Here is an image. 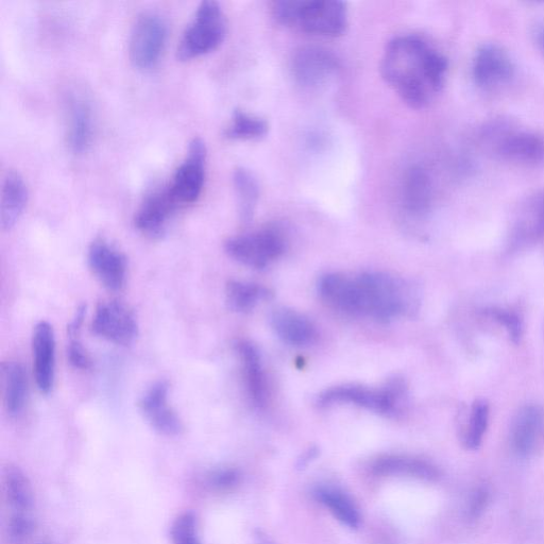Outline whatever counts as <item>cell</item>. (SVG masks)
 Returning a JSON list of instances; mask_svg holds the SVG:
<instances>
[{"instance_id": "obj_1", "label": "cell", "mask_w": 544, "mask_h": 544, "mask_svg": "<svg viewBox=\"0 0 544 544\" xmlns=\"http://www.w3.org/2000/svg\"><path fill=\"white\" fill-rule=\"evenodd\" d=\"M320 296L334 309L387 322L416 309L417 296L402 280L383 272H364L355 278L323 276Z\"/></svg>"}, {"instance_id": "obj_2", "label": "cell", "mask_w": 544, "mask_h": 544, "mask_svg": "<svg viewBox=\"0 0 544 544\" xmlns=\"http://www.w3.org/2000/svg\"><path fill=\"white\" fill-rule=\"evenodd\" d=\"M381 67L383 78L405 104L421 109L444 88L448 61L428 41L410 34L388 43Z\"/></svg>"}, {"instance_id": "obj_3", "label": "cell", "mask_w": 544, "mask_h": 544, "mask_svg": "<svg viewBox=\"0 0 544 544\" xmlns=\"http://www.w3.org/2000/svg\"><path fill=\"white\" fill-rule=\"evenodd\" d=\"M274 14L280 23L317 36H342L348 26L346 4L336 0H283Z\"/></svg>"}, {"instance_id": "obj_4", "label": "cell", "mask_w": 544, "mask_h": 544, "mask_svg": "<svg viewBox=\"0 0 544 544\" xmlns=\"http://www.w3.org/2000/svg\"><path fill=\"white\" fill-rule=\"evenodd\" d=\"M226 33L223 9L214 0H206L199 5L193 20L184 30L177 57L185 61L206 55L224 42Z\"/></svg>"}, {"instance_id": "obj_5", "label": "cell", "mask_w": 544, "mask_h": 544, "mask_svg": "<svg viewBox=\"0 0 544 544\" xmlns=\"http://www.w3.org/2000/svg\"><path fill=\"white\" fill-rule=\"evenodd\" d=\"M405 397L404 384L396 380L380 389L356 385L330 388L319 396L318 405L327 407L338 403H349L380 415L396 416L403 408Z\"/></svg>"}, {"instance_id": "obj_6", "label": "cell", "mask_w": 544, "mask_h": 544, "mask_svg": "<svg viewBox=\"0 0 544 544\" xmlns=\"http://www.w3.org/2000/svg\"><path fill=\"white\" fill-rule=\"evenodd\" d=\"M4 490L10 513L9 538L14 544H24L36 530V502L31 483L19 467L8 466L4 475Z\"/></svg>"}, {"instance_id": "obj_7", "label": "cell", "mask_w": 544, "mask_h": 544, "mask_svg": "<svg viewBox=\"0 0 544 544\" xmlns=\"http://www.w3.org/2000/svg\"><path fill=\"white\" fill-rule=\"evenodd\" d=\"M167 39V25L163 17L144 11L136 17L129 41V56L135 67L147 71L160 61Z\"/></svg>"}, {"instance_id": "obj_8", "label": "cell", "mask_w": 544, "mask_h": 544, "mask_svg": "<svg viewBox=\"0 0 544 544\" xmlns=\"http://www.w3.org/2000/svg\"><path fill=\"white\" fill-rule=\"evenodd\" d=\"M225 249L236 262L263 269L281 257L285 250V238L278 229L266 228L229 238Z\"/></svg>"}, {"instance_id": "obj_9", "label": "cell", "mask_w": 544, "mask_h": 544, "mask_svg": "<svg viewBox=\"0 0 544 544\" xmlns=\"http://www.w3.org/2000/svg\"><path fill=\"white\" fill-rule=\"evenodd\" d=\"M206 159V144L199 138L193 139L185 160L177 168L172 182L168 185L170 194L179 206L193 203L201 195L206 178Z\"/></svg>"}, {"instance_id": "obj_10", "label": "cell", "mask_w": 544, "mask_h": 544, "mask_svg": "<svg viewBox=\"0 0 544 544\" xmlns=\"http://www.w3.org/2000/svg\"><path fill=\"white\" fill-rule=\"evenodd\" d=\"M92 331L115 345H131L138 337L139 326L134 314L118 301L101 303L94 315Z\"/></svg>"}, {"instance_id": "obj_11", "label": "cell", "mask_w": 544, "mask_h": 544, "mask_svg": "<svg viewBox=\"0 0 544 544\" xmlns=\"http://www.w3.org/2000/svg\"><path fill=\"white\" fill-rule=\"evenodd\" d=\"M66 139L74 153L87 151L95 130L93 106L83 91L71 90L65 95Z\"/></svg>"}, {"instance_id": "obj_12", "label": "cell", "mask_w": 544, "mask_h": 544, "mask_svg": "<svg viewBox=\"0 0 544 544\" xmlns=\"http://www.w3.org/2000/svg\"><path fill=\"white\" fill-rule=\"evenodd\" d=\"M292 70L301 87L318 89L337 75L339 62L327 49L304 47L296 53Z\"/></svg>"}, {"instance_id": "obj_13", "label": "cell", "mask_w": 544, "mask_h": 544, "mask_svg": "<svg viewBox=\"0 0 544 544\" xmlns=\"http://www.w3.org/2000/svg\"><path fill=\"white\" fill-rule=\"evenodd\" d=\"M169 386L165 381L152 384L142 396L139 407L142 415L158 433L174 437L183 432V423L168 402Z\"/></svg>"}, {"instance_id": "obj_14", "label": "cell", "mask_w": 544, "mask_h": 544, "mask_svg": "<svg viewBox=\"0 0 544 544\" xmlns=\"http://www.w3.org/2000/svg\"><path fill=\"white\" fill-rule=\"evenodd\" d=\"M34 378L42 394L53 390L56 380V335L53 326L40 321L32 335Z\"/></svg>"}, {"instance_id": "obj_15", "label": "cell", "mask_w": 544, "mask_h": 544, "mask_svg": "<svg viewBox=\"0 0 544 544\" xmlns=\"http://www.w3.org/2000/svg\"><path fill=\"white\" fill-rule=\"evenodd\" d=\"M472 73L475 83L489 90L498 88L512 79L515 64L502 47L486 44L476 51Z\"/></svg>"}, {"instance_id": "obj_16", "label": "cell", "mask_w": 544, "mask_h": 544, "mask_svg": "<svg viewBox=\"0 0 544 544\" xmlns=\"http://www.w3.org/2000/svg\"><path fill=\"white\" fill-rule=\"evenodd\" d=\"M89 266L93 275L110 292H118L127 279L125 255L104 240L92 243L88 253Z\"/></svg>"}, {"instance_id": "obj_17", "label": "cell", "mask_w": 544, "mask_h": 544, "mask_svg": "<svg viewBox=\"0 0 544 544\" xmlns=\"http://www.w3.org/2000/svg\"><path fill=\"white\" fill-rule=\"evenodd\" d=\"M178 208L179 204L170 194L168 186L153 191L145 197L140 209L136 212L135 227L151 238L161 237Z\"/></svg>"}, {"instance_id": "obj_18", "label": "cell", "mask_w": 544, "mask_h": 544, "mask_svg": "<svg viewBox=\"0 0 544 544\" xmlns=\"http://www.w3.org/2000/svg\"><path fill=\"white\" fill-rule=\"evenodd\" d=\"M544 442V411L538 405L521 408L512 427V445L523 457L535 455Z\"/></svg>"}, {"instance_id": "obj_19", "label": "cell", "mask_w": 544, "mask_h": 544, "mask_svg": "<svg viewBox=\"0 0 544 544\" xmlns=\"http://www.w3.org/2000/svg\"><path fill=\"white\" fill-rule=\"evenodd\" d=\"M497 150L510 161L524 165H537L544 162V139L530 131L505 133L499 140Z\"/></svg>"}, {"instance_id": "obj_20", "label": "cell", "mask_w": 544, "mask_h": 544, "mask_svg": "<svg viewBox=\"0 0 544 544\" xmlns=\"http://www.w3.org/2000/svg\"><path fill=\"white\" fill-rule=\"evenodd\" d=\"M402 204L406 213L421 217L430 211L432 204V181L421 167L407 170L402 183Z\"/></svg>"}, {"instance_id": "obj_21", "label": "cell", "mask_w": 544, "mask_h": 544, "mask_svg": "<svg viewBox=\"0 0 544 544\" xmlns=\"http://www.w3.org/2000/svg\"><path fill=\"white\" fill-rule=\"evenodd\" d=\"M270 326L283 342L294 346L309 345L317 335L316 328L308 317L285 308L271 313Z\"/></svg>"}, {"instance_id": "obj_22", "label": "cell", "mask_w": 544, "mask_h": 544, "mask_svg": "<svg viewBox=\"0 0 544 544\" xmlns=\"http://www.w3.org/2000/svg\"><path fill=\"white\" fill-rule=\"evenodd\" d=\"M236 351L240 356L248 396L255 407L264 408L268 394L259 351L246 340L236 344Z\"/></svg>"}, {"instance_id": "obj_23", "label": "cell", "mask_w": 544, "mask_h": 544, "mask_svg": "<svg viewBox=\"0 0 544 544\" xmlns=\"http://www.w3.org/2000/svg\"><path fill=\"white\" fill-rule=\"evenodd\" d=\"M372 472L383 476H411L427 481H435L439 478V471L435 466L422 459L389 455L378 459L372 466Z\"/></svg>"}, {"instance_id": "obj_24", "label": "cell", "mask_w": 544, "mask_h": 544, "mask_svg": "<svg viewBox=\"0 0 544 544\" xmlns=\"http://www.w3.org/2000/svg\"><path fill=\"white\" fill-rule=\"evenodd\" d=\"M28 201V189L24 178L9 170L3 181L2 228L11 230L22 216Z\"/></svg>"}, {"instance_id": "obj_25", "label": "cell", "mask_w": 544, "mask_h": 544, "mask_svg": "<svg viewBox=\"0 0 544 544\" xmlns=\"http://www.w3.org/2000/svg\"><path fill=\"white\" fill-rule=\"evenodd\" d=\"M2 385L6 411L12 417H19L28 399V380L24 367L16 362L4 363Z\"/></svg>"}, {"instance_id": "obj_26", "label": "cell", "mask_w": 544, "mask_h": 544, "mask_svg": "<svg viewBox=\"0 0 544 544\" xmlns=\"http://www.w3.org/2000/svg\"><path fill=\"white\" fill-rule=\"evenodd\" d=\"M234 190L237 196L238 211L244 223L253 217L260 198V185L248 169L240 167L233 174Z\"/></svg>"}, {"instance_id": "obj_27", "label": "cell", "mask_w": 544, "mask_h": 544, "mask_svg": "<svg viewBox=\"0 0 544 544\" xmlns=\"http://www.w3.org/2000/svg\"><path fill=\"white\" fill-rule=\"evenodd\" d=\"M315 496L339 522L348 526L349 529L355 530L360 526L359 510L345 493L332 488H318Z\"/></svg>"}, {"instance_id": "obj_28", "label": "cell", "mask_w": 544, "mask_h": 544, "mask_svg": "<svg viewBox=\"0 0 544 544\" xmlns=\"http://www.w3.org/2000/svg\"><path fill=\"white\" fill-rule=\"evenodd\" d=\"M266 288L253 283L230 281L226 286V301L229 308L236 313H247L253 310L261 300L268 298Z\"/></svg>"}, {"instance_id": "obj_29", "label": "cell", "mask_w": 544, "mask_h": 544, "mask_svg": "<svg viewBox=\"0 0 544 544\" xmlns=\"http://www.w3.org/2000/svg\"><path fill=\"white\" fill-rule=\"evenodd\" d=\"M268 130L265 119L235 110L225 136L230 140H257L263 138Z\"/></svg>"}, {"instance_id": "obj_30", "label": "cell", "mask_w": 544, "mask_h": 544, "mask_svg": "<svg viewBox=\"0 0 544 544\" xmlns=\"http://www.w3.org/2000/svg\"><path fill=\"white\" fill-rule=\"evenodd\" d=\"M489 407L484 401L475 402L471 408L466 428L463 432V444L469 450H476L482 445L488 427Z\"/></svg>"}, {"instance_id": "obj_31", "label": "cell", "mask_w": 544, "mask_h": 544, "mask_svg": "<svg viewBox=\"0 0 544 544\" xmlns=\"http://www.w3.org/2000/svg\"><path fill=\"white\" fill-rule=\"evenodd\" d=\"M173 544H202L198 523L193 513H184L180 515L172 526Z\"/></svg>"}, {"instance_id": "obj_32", "label": "cell", "mask_w": 544, "mask_h": 544, "mask_svg": "<svg viewBox=\"0 0 544 544\" xmlns=\"http://www.w3.org/2000/svg\"><path fill=\"white\" fill-rule=\"evenodd\" d=\"M71 342L68 345V361L77 369L88 370L92 367L90 354L83 347L79 337H70Z\"/></svg>"}, {"instance_id": "obj_33", "label": "cell", "mask_w": 544, "mask_h": 544, "mask_svg": "<svg viewBox=\"0 0 544 544\" xmlns=\"http://www.w3.org/2000/svg\"><path fill=\"white\" fill-rule=\"evenodd\" d=\"M240 481V474L233 469H220L209 476V484L217 490H228Z\"/></svg>"}, {"instance_id": "obj_34", "label": "cell", "mask_w": 544, "mask_h": 544, "mask_svg": "<svg viewBox=\"0 0 544 544\" xmlns=\"http://www.w3.org/2000/svg\"><path fill=\"white\" fill-rule=\"evenodd\" d=\"M491 315L495 317L506 328L515 343H518L522 334V326L519 317L503 310H492Z\"/></svg>"}, {"instance_id": "obj_35", "label": "cell", "mask_w": 544, "mask_h": 544, "mask_svg": "<svg viewBox=\"0 0 544 544\" xmlns=\"http://www.w3.org/2000/svg\"><path fill=\"white\" fill-rule=\"evenodd\" d=\"M488 501L489 493L486 489L476 490L470 503V516L472 518L479 517L484 512Z\"/></svg>"}, {"instance_id": "obj_36", "label": "cell", "mask_w": 544, "mask_h": 544, "mask_svg": "<svg viewBox=\"0 0 544 544\" xmlns=\"http://www.w3.org/2000/svg\"><path fill=\"white\" fill-rule=\"evenodd\" d=\"M536 210L538 229L544 231V195L539 199Z\"/></svg>"}, {"instance_id": "obj_37", "label": "cell", "mask_w": 544, "mask_h": 544, "mask_svg": "<svg viewBox=\"0 0 544 544\" xmlns=\"http://www.w3.org/2000/svg\"><path fill=\"white\" fill-rule=\"evenodd\" d=\"M317 455V449L313 448L310 449L308 452H306L302 459H300L298 466L300 468L304 467L306 464H308L310 461H312L313 458H315Z\"/></svg>"}, {"instance_id": "obj_38", "label": "cell", "mask_w": 544, "mask_h": 544, "mask_svg": "<svg viewBox=\"0 0 544 544\" xmlns=\"http://www.w3.org/2000/svg\"><path fill=\"white\" fill-rule=\"evenodd\" d=\"M538 40H539V44H540L541 48L544 51V29H542L540 31Z\"/></svg>"}, {"instance_id": "obj_39", "label": "cell", "mask_w": 544, "mask_h": 544, "mask_svg": "<svg viewBox=\"0 0 544 544\" xmlns=\"http://www.w3.org/2000/svg\"><path fill=\"white\" fill-rule=\"evenodd\" d=\"M262 544H271V543H268V542H264V543H262Z\"/></svg>"}]
</instances>
